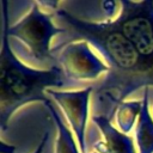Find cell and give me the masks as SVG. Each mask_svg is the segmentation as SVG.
Instances as JSON below:
<instances>
[{
	"mask_svg": "<svg viewBox=\"0 0 153 153\" xmlns=\"http://www.w3.org/2000/svg\"><path fill=\"white\" fill-rule=\"evenodd\" d=\"M55 16L71 27L75 39L93 45L110 68L105 79L94 88L97 100L110 103L115 112L128 96L142 87L153 86V63L121 32L112 19L103 23L88 22L63 8H56Z\"/></svg>",
	"mask_w": 153,
	"mask_h": 153,
	"instance_id": "obj_1",
	"label": "cell"
},
{
	"mask_svg": "<svg viewBox=\"0 0 153 153\" xmlns=\"http://www.w3.org/2000/svg\"><path fill=\"white\" fill-rule=\"evenodd\" d=\"M2 30L0 51V122L1 130H6L13 112L22 105L41 100L45 103L47 90L72 88L82 82L69 79L59 65L49 69H33L25 66L12 51L8 41V4L1 1Z\"/></svg>",
	"mask_w": 153,
	"mask_h": 153,
	"instance_id": "obj_2",
	"label": "cell"
},
{
	"mask_svg": "<svg viewBox=\"0 0 153 153\" xmlns=\"http://www.w3.org/2000/svg\"><path fill=\"white\" fill-rule=\"evenodd\" d=\"M66 29L54 25L51 16L42 12L38 2H32L30 12L12 26H8V36L22 41L30 50L32 57L38 62L56 63L50 48L51 38L59 33L66 32Z\"/></svg>",
	"mask_w": 153,
	"mask_h": 153,
	"instance_id": "obj_3",
	"label": "cell"
},
{
	"mask_svg": "<svg viewBox=\"0 0 153 153\" xmlns=\"http://www.w3.org/2000/svg\"><path fill=\"white\" fill-rule=\"evenodd\" d=\"M121 13L112 20L136 49L153 63V0H122Z\"/></svg>",
	"mask_w": 153,
	"mask_h": 153,
	"instance_id": "obj_4",
	"label": "cell"
},
{
	"mask_svg": "<svg viewBox=\"0 0 153 153\" xmlns=\"http://www.w3.org/2000/svg\"><path fill=\"white\" fill-rule=\"evenodd\" d=\"M55 50H57L56 63L72 80L79 82L94 80L110 71L109 66L92 51L86 41L68 42L60 49H53V51Z\"/></svg>",
	"mask_w": 153,
	"mask_h": 153,
	"instance_id": "obj_5",
	"label": "cell"
},
{
	"mask_svg": "<svg viewBox=\"0 0 153 153\" xmlns=\"http://www.w3.org/2000/svg\"><path fill=\"white\" fill-rule=\"evenodd\" d=\"M94 91L92 85L78 91H62V90H47V94L50 96L63 111L72 131L75 134L76 142L80 148V153H86V123L88 117V105L91 93Z\"/></svg>",
	"mask_w": 153,
	"mask_h": 153,
	"instance_id": "obj_6",
	"label": "cell"
},
{
	"mask_svg": "<svg viewBox=\"0 0 153 153\" xmlns=\"http://www.w3.org/2000/svg\"><path fill=\"white\" fill-rule=\"evenodd\" d=\"M93 123L100 130L103 140L94 143L98 153H136L134 140L130 135L115 128L106 115H93Z\"/></svg>",
	"mask_w": 153,
	"mask_h": 153,
	"instance_id": "obj_7",
	"label": "cell"
},
{
	"mask_svg": "<svg viewBox=\"0 0 153 153\" xmlns=\"http://www.w3.org/2000/svg\"><path fill=\"white\" fill-rule=\"evenodd\" d=\"M149 87L143 88L142 109L135 126V140L139 153H153V118L149 114Z\"/></svg>",
	"mask_w": 153,
	"mask_h": 153,
	"instance_id": "obj_8",
	"label": "cell"
},
{
	"mask_svg": "<svg viewBox=\"0 0 153 153\" xmlns=\"http://www.w3.org/2000/svg\"><path fill=\"white\" fill-rule=\"evenodd\" d=\"M44 106L48 109L51 118L54 120L56 127H57V140H56V152L55 153H80V148L75 142V139L73 136V133L69 130V128L62 122L59 109L51 103L50 99H48L44 103Z\"/></svg>",
	"mask_w": 153,
	"mask_h": 153,
	"instance_id": "obj_9",
	"label": "cell"
},
{
	"mask_svg": "<svg viewBox=\"0 0 153 153\" xmlns=\"http://www.w3.org/2000/svg\"><path fill=\"white\" fill-rule=\"evenodd\" d=\"M142 109V99L140 100H124L117 105L115 109V117L118 129L124 133L129 134L134 126L137 123L139 115Z\"/></svg>",
	"mask_w": 153,
	"mask_h": 153,
	"instance_id": "obj_10",
	"label": "cell"
},
{
	"mask_svg": "<svg viewBox=\"0 0 153 153\" xmlns=\"http://www.w3.org/2000/svg\"><path fill=\"white\" fill-rule=\"evenodd\" d=\"M115 5H116V2H112V1H106V2H103V4H102V6H103V8H104V12L106 13L109 20H110V18H111L112 13L115 12V10H114V8H115Z\"/></svg>",
	"mask_w": 153,
	"mask_h": 153,
	"instance_id": "obj_11",
	"label": "cell"
},
{
	"mask_svg": "<svg viewBox=\"0 0 153 153\" xmlns=\"http://www.w3.org/2000/svg\"><path fill=\"white\" fill-rule=\"evenodd\" d=\"M48 137H49V133L47 131V133L44 134V136H43L42 141L39 142V145L37 146V148L35 149V152H33V153H43V149H44V146H45V143H47V141H48Z\"/></svg>",
	"mask_w": 153,
	"mask_h": 153,
	"instance_id": "obj_12",
	"label": "cell"
},
{
	"mask_svg": "<svg viewBox=\"0 0 153 153\" xmlns=\"http://www.w3.org/2000/svg\"><path fill=\"white\" fill-rule=\"evenodd\" d=\"M14 149V146H6L5 142H1V153H13Z\"/></svg>",
	"mask_w": 153,
	"mask_h": 153,
	"instance_id": "obj_13",
	"label": "cell"
},
{
	"mask_svg": "<svg viewBox=\"0 0 153 153\" xmlns=\"http://www.w3.org/2000/svg\"><path fill=\"white\" fill-rule=\"evenodd\" d=\"M92 153H98V152H92Z\"/></svg>",
	"mask_w": 153,
	"mask_h": 153,
	"instance_id": "obj_14",
	"label": "cell"
}]
</instances>
